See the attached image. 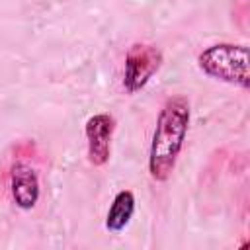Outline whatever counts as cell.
I'll use <instances>...</instances> for the list:
<instances>
[{"label": "cell", "instance_id": "5", "mask_svg": "<svg viewBox=\"0 0 250 250\" xmlns=\"http://www.w3.org/2000/svg\"><path fill=\"white\" fill-rule=\"evenodd\" d=\"M10 188H12V197L20 209L35 207L39 199V178L31 166L23 162H16L10 170Z\"/></svg>", "mask_w": 250, "mask_h": 250}, {"label": "cell", "instance_id": "2", "mask_svg": "<svg viewBox=\"0 0 250 250\" xmlns=\"http://www.w3.org/2000/svg\"><path fill=\"white\" fill-rule=\"evenodd\" d=\"M199 68L223 82L248 90L250 86V57L246 45L217 43L207 47L197 57Z\"/></svg>", "mask_w": 250, "mask_h": 250}, {"label": "cell", "instance_id": "6", "mask_svg": "<svg viewBox=\"0 0 250 250\" xmlns=\"http://www.w3.org/2000/svg\"><path fill=\"white\" fill-rule=\"evenodd\" d=\"M133 211H135V195L129 189H121L113 197V203H111V207L107 211L105 229L111 230V232L123 230L129 225V221L133 217Z\"/></svg>", "mask_w": 250, "mask_h": 250}, {"label": "cell", "instance_id": "1", "mask_svg": "<svg viewBox=\"0 0 250 250\" xmlns=\"http://www.w3.org/2000/svg\"><path fill=\"white\" fill-rule=\"evenodd\" d=\"M189 125V102L186 96H172L164 102L152 133L148 152V172L156 182L170 178L178 154L184 146Z\"/></svg>", "mask_w": 250, "mask_h": 250}, {"label": "cell", "instance_id": "3", "mask_svg": "<svg viewBox=\"0 0 250 250\" xmlns=\"http://www.w3.org/2000/svg\"><path fill=\"white\" fill-rule=\"evenodd\" d=\"M162 53L158 47L148 43H135L129 47L125 57V70H123V84L129 94L141 90L152 74L160 68Z\"/></svg>", "mask_w": 250, "mask_h": 250}, {"label": "cell", "instance_id": "4", "mask_svg": "<svg viewBox=\"0 0 250 250\" xmlns=\"http://www.w3.org/2000/svg\"><path fill=\"white\" fill-rule=\"evenodd\" d=\"M115 129V119L109 113H96L86 121L88 139V160L94 166H104L111 152V135Z\"/></svg>", "mask_w": 250, "mask_h": 250}]
</instances>
